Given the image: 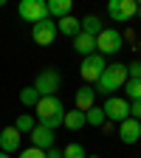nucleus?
Returning a JSON list of instances; mask_svg holds the SVG:
<instances>
[{
    "mask_svg": "<svg viewBox=\"0 0 141 158\" xmlns=\"http://www.w3.org/2000/svg\"><path fill=\"white\" fill-rule=\"evenodd\" d=\"M34 118H37V124H43L48 130H56V127H62V118H65V105H62V99L59 96H43L37 102L34 107Z\"/></svg>",
    "mask_w": 141,
    "mask_h": 158,
    "instance_id": "f257e3e1",
    "label": "nucleus"
},
{
    "mask_svg": "<svg viewBox=\"0 0 141 158\" xmlns=\"http://www.w3.org/2000/svg\"><path fill=\"white\" fill-rule=\"evenodd\" d=\"M127 65L124 62H113V65H107L105 68V73L99 76V82L93 85V90L96 93H105V96H113L116 90H124V85H127Z\"/></svg>",
    "mask_w": 141,
    "mask_h": 158,
    "instance_id": "f03ea898",
    "label": "nucleus"
},
{
    "mask_svg": "<svg viewBox=\"0 0 141 158\" xmlns=\"http://www.w3.org/2000/svg\"><path fill=\"white\" fill-rule=\"evenodd\" d=\"M124 48V37L118 28H102L96 37V54H102L105 59L107 56H116L118 51Z\"/></svg>",
    "mask_w": 141,
    "mask_h": 158,
    "instance_id": "7ed1b4c3",
    "label": "nucleus"
},
{
    "mask_svg": "<svg viewBox=\"0 0 141 158\" xmlns=\"http://www.w3.org/2000/svg\"><path fill=\"white\" fill-rule=\"evenodd\" d=\"M105 68H107V59L102 56V54H90V56H85L82 59V65H79V76L85 79V85H96L99 82V76L105 73Z\"/></svg>",
    "mask_w": 141,
    "mask_h": 158,
    "instance_id": "20e7f679",
    "label": "nucleus"
},
{
    "mask_svg": "<svg viewBox=\"0 0 141 158\" xmlns=\"http://www.w3.org/2000/svg\"><path fill=\"white\" fill-rule=\"evenodd\" d=\"M62 88V76H59L54 68H45V71H39L37 79H34V90L39 93V99L43 96H56V90Z\"/></svg>",
    "mask_w": 141,
    "mask_h": 158,
    "instance_id": "39448f33",
    "label": "nucleus"
},
{
    "mask_svg": "<svg viewBox=\"0 0 141 158\" xmlns=\"http://www.w3.org/2000/svg\"><path fill=\"white\" fill-rule=\"evenodd\" d=\"M102 110H105L107 122H116V124H122L124 118H130V102H127L124 96H107L105 105H102Z\"/></svg>",
    "mask_w": 141,
    "mask_h": 158,
    "instance_id": "423d86ee",
    "label": "nucleus"
},
{
    "mask_svg": "<svg viewBox=\"0 0 141 158\" xmlns=\"http://www.w3.org/2000/svg\"><path fill=\"white\" fill-rule=\"evenodd\" d=\"M17 14L26 20V23H39V20H48V3L43 0H20L17 6Z\"/></svg>",
    "mask_w": 141,
    "mask_h": 158,
    "instance_id": "0eeeda50",
    "label": "nucleus"
},
{
    "mask_svg": "<svg viewBox=\"0 0 141 158\" xmlns=\"http://www.w3.org/2000/svg\"><path fill=\"white\" fill-rule=\"evenodd\" d=\"M107 14L113 23H127L138 14V3L135 0H110L107 3Z\"/></svg>",
    "mask_w": 141,
    "mask_h": 158,
    "instance_id": "6e6552de",
    "label": "nucleus"
},
{
    "mask_svg": "<svg viewBox=\"0 0 141 158\" xmlns=\"http://www.w3.org/2000/svg\"><path fill=\"white\" fill-rule=\"evenodd\" d=\"M56 20H39V23H34L31 26V40H34V43L37 45H51L54 43V40H56Z\"/></svg>",
    "mask_w": 141,
    "mask_h": 158,
    "instance_id": "1a4fd4ad",
    "label": "nucleus"
},
{
    "mask_svg": "<svg viewBox=\"0 0 141 158\" xmlns=\"http://www.w3.org/2000/svg\"><path fill=\"white\" fill-rule=\"evenodd\" d=\"M20 144H23V133H20L14 124L11 127H3V130H0V150H3V152H17L20 150Z\"/></svg>",
    "mask_w": 141,
    "mask_h": 158,
    "instance_id": "9d476101",
    "label": "nucleus"
},
{
    "mask_svg": "<svg viewBox=\"0 0 141 158\" xmlns=\"http://www.w3.org/2000/svg\"><path fill=\"white\" fill-rule=\"evenodd\" d=\"M118 138H122V144H135L141 138V122L138 118H124L122 124H118Z\"/></svg>",
    "mask_w": 141,
    "mask_h": 158,
    "instance_id": "9b49d317",
    "label": "nucleus"
},
{
    "mask_svg": "<svg viewBox=\"0 0 141 158\" xmlns=\"http://www.w3.org/2000/svg\"><path fill=\"white\" fill-rule=\"evenodd\" d=\"M28 135H31V147L43 150V152L54 147V138H56V135H54V130H48V127H43V124H37Z\"/></svg>",
    "mask_w": 141,
    "mask_h": 158,
    "instance_id": "f8f14e48",
    "label": "nucleus"
},
{
    "mask_svg": "<svg viewBox=\"0 0 141 158\" xmlns=\"http://www.w3.org/2000/svg\"><path fill=\"white\" fill-rule=\"evenodd\" d=\"M73 105H76V110L88 113V110L96 105V90H93L90 85H82V88L76 90V96H73Z\"/></svg>",
    "mask_w": 141,
    "mask_h": 158,
    "instance_id": "ddd939ff",
    "label": "nucleus"
},
{
    "mask_svg": "<svg viewBox=\"0 0 141 158\" xmlns=\"http://www.w3.org/2000/svg\"><path fill=\"white\" fill-rule=\"evenodd\" d=\"M73 51L82 56V59H85V56H90V54H96V37L79 31V34L73 37Z\"/></svg>",
    "mask_w": 141,
    "mask_h": 158,
    "instance_id": "4468645a",
    "label": "nucleus"
},
{
    "mask_svg": "<svg viewBox=\"0 0 141 158\" xmlns=\"http://www.w3.org/2000/svg\"><path fill=\"white\" fill-rule=\"evenodd\" d=\"M79 28H82V34H90V37H99V31H102V17L99 14H85L82 20H79Z\"/></svg>",
    "mask_w": 141,
    "mask_h": 158,
    "instance_id": "2eb2a0df",
    "label": "nucleus"
},
{
    "mask_svg": "<svg viewBox=\"0 0 141 158\" xmlns=\"http://www.w3.org/2000/svg\"><path fill=\"white\" fill-rule=\"evenodd\" d=\"M71 9H73L71 0H51V3H48V17L51 20H62V17L71 14Z\"/></svg>",
    "mask_w": 141,
    "mask_h": 158,
    "instance_id": "dca6fc26",
    "label": "nucleus"
},
{
    "mask_svg": "<svg viewBox=\"0 0 141 158\" xmlns=\"http://www.w3.org/2000/svg\"><path fill=\"white\" fill-rule=\"evenodd\" d=\"M56 31L73 40V37H76L79 31H82V28H79V20H76L73 14H68V17H62V20H56Z\"/></svg>",
    "mask_w": 141,
    "mask_h": 158,
    "instance_id": "f3484780",
    "label": "nucleus"
},
{
    "mask_svg": "<svg viewBox=\"0 0 141 158\" xmlns=\"http://www.w3.org/2000/svg\"><path fill=\"white\" fill-rule=\"evenodd\" d=\"M85 124H88V122H85V113H82V110H76V107L68 110L65 118H62V127H68V130H73V133H76V130H82Z\"/></svg>",
    "mask_w": 141,
    "mask_h": 158,
    "instance_id": "a211bd4d",
    "label": "nucleus"
},
{
    "mask_svg": "<svg viewBox=\"0 0 141 158\" xmlns=\"http://www.w3.org/2000/svg\"><path fill=\"white\" fill-rule=\"evenodd\" d=\"M85 122H88L90 127H105V122H107V118H105V110L99 107V105H93V107L85 113Z\"/></svg>",
    "mask_w": 141,
    "mask_h": 158,
    "instance_id": "6ab92c4d",
    "label": "nucleus"
},
{
    "mask_svg": "<svg viewBox=\"0 0 141 158\" xmlns=\"http://www.w3.org/2000/svg\"><path fill=\"white\" fill-rule=\"evenodd\" d=\"M14 127H17L20 133H31V130L37 127V118H34L31 113H20V116H17V122H14Z\"/></svg>",
    "mask_w": 141,
    "mask_h": 158,
    "instance_id": "aec40b11",
    "label": "nucleus"
},
{
    "mask_svg": "<svg viewBox=\"0 0 141 158\" xmlns=\"http://www.w3.org/2000/svg\"><path fill=\"white\" fill-rule=\"evenodd\" d=\"M20 102H23V107H37L39 93L34 90V85H28V88H23V90H20Z\"/></svg>",
    "mask_w": 141,
    "mask_h": 158,
    "instance_id": "412c9836",
    "label": "nucleus"
},
{
    "mask_svg": "<svg viewBox=\"0 0 141 158\" xmlns=\"http://www.w3.org/2000/svg\"><path fill=\"white\" fill-rule=\"evenodd\" d=\"M124 93H127V102H135V99H141V79H127Z\"/></svg>",
    "mask_w": 141,
    "mask_h": 158,
    "instance_id": "4be33fe9",
    "label": "nucleus"
},
{
    "mask_svg": "<svg viewBox=\"0 0 141 158\" xmlns=\"http://www.w3.org/2000/svg\"><path fill=\"white\" fill-rule=\"evenodd\" d=\"M62 158H88V152H85L82 144H68L62 150Z\"/></svg>",
    "mask_w": 141,
    "mask_h": 158,
    "instance_id": "5701e85b",
    "label": "nucleus"
},
{
    "mask_svg": "<svg viewBox=\"0 0 141 158\" xmlns=\"http://www.w3.org/2000/svg\"><path fill=\"white\" fill-rule=\"evenodd\" d=\"M20 158H45V152H43V150H37V147H28V150L20 152Z\"/></svg>",
    "mask_w": 141,
    "mask_h": 158,
    "instance_id": "b1692460",
    "label": "nucleus"
},
{
    "mask_svg": "<svg viewBox=\"0 0 141 158\" xmlns=\"http://www.w3.org/2000/svg\"><path fill=\"white\" fill-rule=\"evenodd\" d=\"M127 76L130 79H141V62H130L127 65Z\"/></svg>",
    "mask_w": 141,
    "mask_h": 158,
    "instance_id": "393cba45",
    "label": "nucleus"
},
{
    "mask_svg": "<svg viewBox=\"0 0 141 158\" xmlns=\"http://www.w3.org/2000/svg\"><path fill=\"white\" fill-rule=\"evenodd\" d=\"M130 116L141 122V99H135V102H130Z\"/></svg>",
    "mask_w": 141,
    "mask_h": 158,
    "instance_id": "a878e982",
    "label": "nucleus"
},
{
    "mask_svg": "<svg viewBox=\"0 0 141 158\" xmlns=\"http://www.w3.org/2000/svg\"><path fill=\"white\" fill-rule=\"evenodd\" d=\"M45 158H62V150L51 147V150H45Z\"/></svg>",
    "mask_w": 141,
    "mask_h": 158,
    "instance_id": "bb28decb",
    "label": "nucleus"
},
{
    "mask_svg": "<svg viewBox=\"0 0 141 158\" xmlns=\"http://www.w3.org/2000/svg\"><path fill=\"white\" fill-rule=\"evenodd\" d=\"M0 158H11V155H9V152H3V150H0Z\"/></svg>",
    "mask_w": 141,
    "mask_h": 158,
    "instance_id": "cd10ccee",
    "label": "nucleus"
},
{
    "mask_svg": "<svg viewBox=\"0 0 141 158\" xmlns=\"http://www.w3.org/2000/svg\"><path fill=\"white\" fill-rule=\"evenodd\" d=\"M88 158H102V155H88Z\"/></svg>",
    "mask_w": 141,
    "mask_h": 158,
    "instance_id": "c85d7f7f",
    "label": "nucleus"
}]
</instances>
